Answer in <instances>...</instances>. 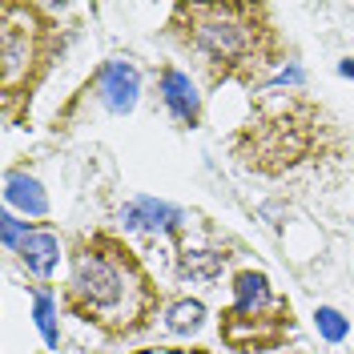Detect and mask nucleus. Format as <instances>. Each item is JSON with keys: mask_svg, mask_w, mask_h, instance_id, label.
Segmentation results:
<instances>
[{"mask_svg": "<svg viewBox=\"0 0 354 354\" xmlns=\"http://www.w3.org/2000/svg\"><path fill=\"white\" fill-rule=\"evenodd\" d=\"M314 318H318V330H322V338H326V342H342V338H346V318H342L338 310L322 306Z\"/></svg>", "mask_w": 354, "mask_h": 354, "instance_id": "nucleus-10", "label": "nucleus"}, {"mask_svg": "<svg viewBox=\"0 0 354 354\" xmlns=\"http://www.w3.org/2000/svg\"><path fill=\"white\" fill-rule=\"evenodd\" d=\"M37 326H41V334H44V342L48 346H57V322H53V298L48 294H37Z\"/></svg>", "mask_w": 354, "mask_h": 354, "instance_id": "nucleus-11", "label": "nucleus"}, {"mask_svg": "<svg viewBox=\"0 0 354 354\" xmlns=\"http://www.w3.org/2000/svg\"><path fill=\"white\" fill-rule=\"evenodd\" d=\"M221 262H225L221 254H189V258H185V274H198V278H214V274L221 270Z\"/></svg>", "mask_w": 354, "mask_h": 354, "instance_id": "nucleus-12", "label": "nucleus"}, {"mask_svg": "<svg viewBox=\"0 0 354 354\" xmlns=\"http://www.w3.org/2000/svg\"><path fill=\"white\" fill-rule=\"evenodd\" d=\"M266 298H270V282H266V274H242V278H238V310L262 306Z\"/></svg>", "mask_w": 354, "mask_h": 354, "instance_id": "nucleus-8", "label": "nucleus"}, {"mask_svg": "<svg viewBox=\"0 0 354 354\" xmlns=\"http://www.w3.org/2000/svg\"><path fill=\"white\" fill-rule=\"evenodd\" d=\"M161 88H165V105L174 109V117H181V121H194L198 117V93H194L185 73H165Z\"/></svg>", "mask_w": 354, "mask_h": 354, "instance_id": "nucleus-7", "label": "nucleus"}, {"mask_svg": "<svg viewBox=\"0 0 354 354\" xmlns=\"http://www.w3.org/2000/svg\"><path fill=\"white\" fill-rule=\"evenodd\" d=\"M198 41L205 44V53L209 57H218V61H230V57H238L245 48V37L238 24H225V21H209L198 28Z\"/></svg>", "mask_w": 354, "mask_h": 354, "instance_id": "nucleus-4", "label": "nucleus"}, {"mask_svg": "<svg viewBox=\"0 0 354 354\" xmlns=\"http://www.w3.org/2000/svg\"><path fill=\"white\" fill-rule=\"evenodd\" d=\"M0 221H4V242H8V245H21L24 242V238H21V230H24L21 221L12 218V214H4Z\"/></svg>", "mask_w": 354, "mask_h": 354, "instance_id": "nucleus-13", "label": "nucleus"}, {"mask_svg": "<svg viewBox=\"0 0 354 354\" xmlns=\"http://www.w3.org/2000/svg\"><path fill=\"white\" fill-rule=\"evenodd\" d=\"M17 250H21V262L32 274H48L57 266V254H61V245H57L53 234H24V242Z\"/></svg>", "mask_w": 354, "mask_h": 354, "instance_id": "nucleus-6", "label": "nucleus"}, {"mask_svg": "<svg viewBox=\"0 0 354 354\" xmlns=\"http://www.w3.org/2000/svg\"><path fill=\"white\" fill-rule=\"evenodd\" d=\"M77 286L85 298H93L97 306H113L117 298H121V278H117V270L109 262H101V258H93V254H81L77 258Z\"/></svg>", "mask_w": 354, "mask_h": 354, "instance_id": "nucleus-1", "label": "nucleus"}, {"mask_svg": "<svg viewBox=\"0 0 354 354\" xmlns=\"http://www.w3.org/2000/svg\"><path fill=\"white\" fill-rule=\"evenodd\" d=\"M121 221L129 230H174L177 221H181V209H174V205H165V201H157V198H137L125 205Z\"/></svg>", "mask_w": 354, "mask_h": 354, "instance_id": "nucleus-3", "label": "nucleus"}, {"mask_svg": "<svg viewBox=\"0 0 354 354\" xmlns=\"http://www.w3.org/2000/svg\"><path fill=\"white\" fill-rule=\"evenodd\" d=\"M338 73H342V77H354V61H342V65H338Z\"/></svg>", "mask_w": 354, "mask_h": 354, "instance_id": "nucleus-14", "label": "nucleus"}, {"mask_svg": "<svg viewBox=\"0 0 354 354\" xmlns=\"http://www.w3.org/2000/svg\"><path fill=\"white\" fill-rule=\"evenodd\" d=\"M4 198H8V205H17V209H24V214H48V198H44L41 181H32V177L24 174H8V181H4Z\"/></svg>", "mask_w": 354, "mask_h": 354, "instance_id": "nucleus-5", "label": "nucleus"}, {"mask_svg": "<svg viewBox=\"0 0 354 354\" xmlns=\"http://www.w3.org/2000/svg\"><path fill=\"white\" fill-rule=\"evenodd\" d=\"M101 93H105V105L113 113H129L137 101V68L125 61H113L101 73Z\"/></svg>", "mask_w": 354, "mask_h": 354, "instance_id": "nucleus-2", "label": "nucleus"}, {"mask_svg": "<svg viewBox=\"0 0 354 354\" xmlns=\"http://www.w3.org/2000/svg\"><path fill=\"white\" fill-rule=\"evenodd\" d=\"M201 318H205V306H201V302H177V306L169 310V330L194 334L201 326Z\"/></svg>", "mask_w": 354, "mask_h": 354, "instance_id": "nucleus-9", "label": "nucleus"}]
</instances>
